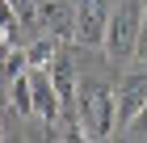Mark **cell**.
Segmentation results:
<instances>
[{
	"mask_svg": "<svg viewBox=\"0 0 147 143\" xmlns=\"http://www.w3.org/2000/svg\"><path fill=\"white\" fill-rule=\"evenodd\" d=\"M76 110H80V126H84L88 139H109V135H118V93H113V88L80 84Z\"/></svg>",
	"mask_w": 147,
	"mask_h": 143,
	"instance_id": "obj_1",
	"label": "cell"
},
{
	"mask_svg": "<svg viewBox=\"0 0 147 143\" xmlns=\"http://www.w3.org/2000/svg\"><path fill=\"white\" fill-rule=\"evenodd\" d=\"M139 25H143V4L139 0H122L118 9H109V25H105V42L101 51L109 59H130L139 46Z\"/></svg>",
	"mask_w": 147,
	"mask_h": 143,
	"instance_id": "obj_2",
	"label": "cell"
},
{
	"mask_svg": "<svg viewBox=\"0 0 147 143\" xmlns=\"http://www.w3.org/2000/svg\"><path fill=\"white\" fill-rule=\"evenodd\" d=\"M105 25H109V4L105 0H76V42L101 46Z\"/></svg>",
	"mask_w": 147,
	"mask_h": 143,
	"instance_id": "obj_3",
	"label": "cell"
},
{
	"mask_svg": "<svg viewBox=\"0 0 147 143\" xmlns=\"http://www.w3.org/2000/svg\"><path fill=\"white\" fill-rule=\"evenodd\" d=\"M147 105V72H130L118 88V131H130Z\"/></svg>",
	"mask_w": 147,
	"mask_h": 143,
	"instance_id": "obj_4",
	"label": "cell"
},
{
	"mask_svg": "<svg viewBox=\"0 0 147 143\" xmlns=\"http://www.w3.org/2000/svg\"><path fill=\"white\" fill-rule=\"evenodd\" d=\"M30 93H34V118H42L46 126H55L63 118V101H59L46 67H30Z\"/></svg>",
	"mask_w": 147,
	"mask_h": 143,
	"instance_id": "obj_5",
	"label": "cell"
},
{
	"mask_svg": "<svg viewBox=\"0 0 147 143\" xmlns=\"http://www.w3.org/2000/svg\"><path fill=\"white\" fill-rule=\"evenodd\" d=\"M38 21L55 38H76V9L67 0H38Z\"/></svg>",
	"mask_w": 147,
	"mask_h": 143,
	"instance_id": "obj_6",
	"label": "cell"
},
{
	"mask_svg": "<svg viewBox=\"0 0 147 143\" xmlns=\"http://www.w3.org/2000/svg\"><path fill=\"white\" fill-rule=\"evenodd\" d=\"M46 72H51V84H55V93H59V101H63V110H67V105H76V93H80V80H76V67L67 63V59H51V67H46Z\"/></svg>",
	"mask_w": 147,
	"mask_h": 143,
	"instance_id": "obj_7",
	"label": "cell"
},
{
	"mask_svg": "<svg viewBox=\"0 0 147 143\" xmlns=\"http://www.w3.org/2000/svg\"><path fill=\"white\" fill-rule=\"evenodd\" d=\"M59 55V38L55 34H42L38 42L25 46V59H30V67H51V59Z\"/></svg>",
	"mask_w": 147,
	"mask_h": 143,
	"instance_id": "obj_8",
	"label": "cell"
},
{
	"mask_svg": "<svg viewBox=\"0 0 147 143\" xmlns=\"http://www.w3.org/2000/svg\"><path fill=\"white\" fill-rule=\"evenodd\" d=\"M13 110L17 114H34V93H30V67H25L21 76H13Z\"/></svg>",
	"mask_w": 147,
	"mask_h": 143,
	"instance_id": "obj_9",
	"label": "cell"
},
{
	"mask_svg": "<svg viewBox=\"0 0 147 143\" xmlns=\"http://www.w3.org/2000/svg\"><path fill=\"white\" fill-rule=\"evenodd\" d=\"M9 4H13V13H17L25 25H30V21H38V0H9Z\"/></svg>",
	"mask_w": 147,
	"mask_h": 143,
	"instance_id": "obj_10",
	"label": "cell"
},
{
	"mask_svg": "<svg viewBox=\"0 0 147 143\" xmlns=\"http://www.w3.org/2000/svg\"><path fill=\"white\" fill-rule=\"evenodd\" d=\"M0 25H4V34H17V25H21V17H17V13H13V4L9 0H0Z\"/></svg>",
	"mask_w": 147,
	"mask_h": 143,
	"instance_id": "obj_11",
	"label": "cell"
},
{
	"mask_svg": "<svg viewBox=\"0 0 147 143\" xmlns=\"http://www.w3.org/2000/svg\"><path fill=\"white\" fill-rule=\"evenodd\" d=\"M0 105H13V76L0 67Z\"/></svg>",
	"mask_w": 147,
	"mask_h": 143,
	"instance_id": "obj_12",
	"label": "cell"
},
{
	"mask_svg": "<svg viewBox=\"0 0 147 143\" xmlns=\"http://www.w3.org/2000/svg\"><path fill=\"white\" fill-rule=\"evenodd\" d=\"M135 55L147 63V4H143V25H139V46H135Z\"/></svg>",
	"mask_w": 147,
	"mask_h": 143,
	"instance_id": "obj_13",
	"label": "cell"
},
{
	"mask_svg": "<svg viewBox=\"0 0 147 143\" xmlns=\"http://www.w3.org/2000/svg\"><path fill=\"white\" fill-rule=\"evenodd\" d=\"M9 46H13V38H9V34H4V25H0V55H4Z\"/></svg>",
	"mask_w": 147,
	"mask_h": 143,
	"instance_id": "obj_14",
	"label": "cell"
},
{
	"mask_svg": "<svg viewBox=\"0 0 147 143\" xmlns=\"http://www.w3.org/2000/svg\"><path fill=\"white\" fill-rule=\"evenodd\" d=\"M0 139H4V126H0Z\"/></svg>",
	"mask_w": 147,
	"mask_h": 143,
	"instance_id": "obj_15",
	"label": "cell"
}]
</instances>
